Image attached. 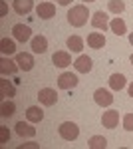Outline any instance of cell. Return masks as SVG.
Here are the masks:
<instances>
[{
    "mask_svg": "<svg viewBox=\"0 0 133 149\" xmlns=\"http://www.w3.org/2000/svg\"><path fill=\"white\" fill-rule=\"evenodd\" d=\"M89 16H91V14H89L86 4H76V6H72L70 12H68V22L72 24L74 28H81V26L88 24Z\"/></svg>",
    "mask_w": 133,
    "mask_h": 149,
    "instance_id": "6da1fadb",
    "label": "cell"
},
{
    "mask_svg": "<svg viewBox=\"0 0 133 149\" xmlns=\"http://www.w3.org/2000/svg\"><path fill=\"white\" fill-rule=\"evenodd\" d=\"M58 133H60V137L64 139V141H74L79 135V127L74 121H64L62 125L58 127Z\"/></svg>",
    "mask_w": 133,
    "mask_h": 149,
    "instance_id": "7a4b0ae2",
    "label": "cell"
},
{
    "mask_svg": "<svg viewBox=\"0 0 133 149\" xmlns=\"http://www.w3.org/2000/svg\"><path fill=\"white\" fill-rule=\"evenodd\" d=\"M76 86H78V76L76 74H72V72L60 74V78H58V88L60 90H74Z\"/></svg>",
    "mask_w": 133,
    "mask_h": 149,
    "instance_id": "3957f363",
    "label": "cell"
},
{
    "mask_svg": "<svg viewBox=\"0 0 133 149\" xmlns=\"http://www.w3.org/2000/svg\"><path fill=\"white\" fill-rule=\"evenodd\" d=\"M101 125L107 127V129H115V127L119 125V111L117 109L103 111V115H101Z\"/></svg>",
    "mask_w": 133,
    "mask_h": 149,
    "instance_id": "277c9868",
    "label": "cell"
},
{
    "mask_svg": "<svg viewBox=\"0 0 133 149\" xmlns=\"http://www.w3.org/2000/svg\"><path fill=\"white\" fill-rule=\"evenodd\" d=\"M93 100H95V103H97L100 107H109L111 103H113V95H111L109 90L97 88V90L93 92Z\"/></svg>",
    "mask_w": 133,
    "mask_h": 149,
    "instance_id": "5b68a950",
    "label": "cell"
},
{
    "mask_svg": "<svg viewBox=\"0 0 133 149\" xmlns=\"http://www.w3.org/2000/svg\"><path fill=\"white\" fill-rule=\"evenodd\" d=\"M91 26L93 28H97V30H107L109 28V16L105 14L103 10H97V12H93L91 14Z\"/></svg>",
    "mask_w": 133,
    "mask_h": 149,
    "instance_id": "8992f818",
    "label": "cell"
},
{
    "mask_svg": "<svg viewBox=\"0 0 133 149\" xmlns=\"http://www.w3.org/2000/svg\"><path fill=\"white\" fill-rule=\"evenodd\" d=\"M38 100H40L42 105L50 107V105H54V103L58 102V93H56V90H52V88H42V90L38 92Z\"/></svg>",
    "mask_w": 133,
    "mask_h": 149,
    "instance_id": "52a82bcc",
    "label": "cell"
},
{
    "mask_svg": "<svg viewBox=\"0 0 133 149\" xmlns=\"http://www.w3.org/2000/svg\"><path fill=\"white\" fill-rule=\"evenodd\" d=\"M12 36H14V40H18V42H28V40L32 38V30H30L28 26H24V24H14V26H12Z\"/></svg>",
    "mask_w": 133,
    "mask_h": 149,
    "instance_id": "ba28073f",
    "label": "cell"
},
{
    "mask_svg": "<svg viewBox=\"0 0 133 149\" xmlns=\"http://www.w3.org/2000/svg\"><path fill=\"white\" fill-rule=\"evenodd\" d=\"M36 14L42 18V20H50L56 16V6L52 2H40L38 8H36Z\"/></svg>",
    "mask_w": 133,
    "mask_h": 149,
    "instance_id": "9c48e42d",
    "label": "cell"
},
{
    "mask_svg": "<svg viewBox=\"0 0 133 149\" xmlns=\"http://www.w3.org/2000/svg\"><path fill=\"white\" fill-rule=\"evenodd\" d=\"M18 64H16V60H10V58H2L0 60V74L2 76H12V74H16L18 72Z\"/></svg>",
    "mask_w": 133,
    "mask_h": 149,
    "instance_id": "30bf717a",
    "label": "cell"
},
{
    "mask_svg": "<svg viewBox=\"0 0 133 149\" xmlns=\"http://www.w3.org/2000/svg\"><path fill=\"white\" fill-rule=\"evenodd\" d=\"M16 64H18V68L24 70V72H30L34 68V58L32 54H28V52H20V54H16Z\"/></svg>",
    "mask_w": 133,
    "mask_h": 149,
    "instance_id": "8fae6325",
    "label": "cell"
},
{
    "mask_svg": "<svg viewBox=\"0 0 133 149\" xmlns=\"http://www.w3.org/2000/svg\"><path fill=\"white\" fill-rule=\"evenodd\" d=\"M74 68H76V72H79V74H88V72H91V68H93V62H91L89 56H79L78 60L74 62Z\"/></svg>",
    "mask_w": 133,
    "mask_h": 149,
    "instance_id": "7c38bea8",
    "label": "cell"
},
{
    "mask_svg": "<svg viewBox=\"0 0 133 149\" xmlns=\"http://www.w3.org/2000/svg\"><path fill=\"white\" fill-rule=\"evenodd\" d=\"M16 133L20 137H34L36 135V127H32L30 121H18L16 123Z\"/></svg>",
    "mask_w": 133,
    "mask_h": 149,
    "instance_id": "4fadbf2b",
    "label": "cell"
},
{
    "mask_svg": "<svg viewBox=\"0 0 133 149\" xmlns=\"http://www.w3.org/2000/svg\"><path fill=\"white\" fill-rule=\"evenodd\" d=\"M12 8H14V12H16V14L24 16V14L32 12V8H34V0H14Z\"/></svg>",
    "mask_w": 133,
    "mask_h": 149,
    "instance_id": "5bb4252c",
    "label": "cell"
},
{
    "mask_svg": "<svg viewBox=\"0 0 133 149\" xmlns=\"http://www.w3.org/2000/svg\"><path fill=\"white\" fill-rule=\"evenodd\" d=\"M52 62H54V66H58V68H68L72 64V56L68 52H64V50H60V52H56L54 56H52Z\"/></svg>",
    "mask_w": 133,
    "mask_h": 149,
    "instance_id": "9a60e30c",
    "label": "cell"
},
{
    "mask_svg": "<svg viewBox=\"0 0 133 149\" xmlns=\"http://www.w3.org/2000/svg\"><path fill=\"white\" fill-rule=\"evenodd\" d=\"M88 46L93 48V50H101V48L105 46V36L101 34V32H91L88 36Z\"/></svg>",
    "mask_w": 133,
    "mask_h": 149,
    "instance_id": "2e32d148",
    "label": "cell"
},
{
    "mask_svg": "<svg viewBox=\"0 0 133 149\" xmlns=\"http://www.w3.org/2000/svg\"><path fill=\"white\" fill-rule=\"evenodd\" d=\"M46 50H48V40H46V36H34L32 38V52L34 54H44Z\"/></svg>",
    "mask_w": 133,
    "mask_h": 149,
    "instance_id": "e0dca14e",
    "label": "cell"
},
{
    "mask_svg": "<svg viewBox=\"0 0 133 149\" xmlns=\"http://www.w3.org/2000/svg\"><path fill=\"white\" fill-rule=\"evenodd\" d=\"M26 119H28L30 123H40V121L44 119V111H42L38 105H32V107L26 109Z\"/></svg>",
    "mask_w": 133,
    "mask_h": 149,
    "instance_id": "ac0fdd59",
    "label": "cell"
},
{
    "mask_svg": "<svg viewBox=\"0 0 133 149\" xmlns=\"http://www.w3.org/2000/svg\"><path fill=\"white\" fill-rule=\"evenodd\" d=\"M109 28H111V32H113L115 36H123L125 32H127V24H125V20L119 18V16L113 18V20L109 22Z\"/></svg>",
    "mask_w": 133,
    "mask_h": 149,
    "instance_id": "d6986e66",
    "label": "cell"
},
{
    "mask_svg": "<svg viewBox=\"0 0 133 149\" xmlns=\"http://www.w3.org/2000/svg\"><path fill=\"white\" fill-rule=\"evenodd\" d=\"M125 76L123 74H111V78H109V88L113 90V92H119V90H123L125 88Z\"/></svg>",
    "mask_w": 133,
    "mask_h": 149,
    "instance_id": "ffe728a7",
    "label": "cell"
},
{
    "mask_svg": "<svg viewBox=\"0 0 133 149\" xmlns=\"http://www.w3.org/2000/svg\"><path fill=\"white\" fill-rule=\"evenodd\" d=\"M0 52H2L4 56L16 54V42L10 40V38H2V40H0Z\"/></svg>",
    "mask_w": 133,
    "mask_h": 149,
    "instance_id": "44dd1931",
    "label": "cell"
},
{
    "mask_svg": "<svg viewBox=\"0 0 133 149\" xmlns=\"http://www.w3.org/2000/svg\"><path fill=\"white\" fill-rule=\"evenodd\" d=\"M88 147L89 149H105L107 147V139L103 135H91L88 139Z\"/></svg>",
    "mask_w": 133,
    "mask_h": 149,
    "instance_id": "7402d4cb",
    "label": "cell"
},
{
    "mask_svg": "<svg viewBox=\"0 0 133 149\" xmlns=\"http://www.w3.org/2000/svg\"><path fill=\"white\" fill-rule=\"evenodd\" d=\"M14 111H16V105L10 97L6 102H2V105H0V115L2 117H10V115H14Z\"/></svg>",
    "mask_w": 133,
    "mask_h": 149,
    "instance_id": "603a6c76",
    "label": "cell"
},
{
    "mask_svg": "<svg viewBox=\"0 0 133 149\" xmlns=\"http://www.w3.org/2000/svg\"><path fill=\"white\" fill-rule=\"evenodd\" d=\"M68 48H70L72 52H81V50H84V40H81L79 36H70V38H68Z\"/></svg>",
    "mask_w": 133,
    "mask_h": 149,
    "instance_id": "cb8c5ba5",
    "label": "cell"
},
{
    "mask_svg": "<svg viewBox=\"0 0 133 149\" xmlns=\"http://www.w3.org/2000/svg\"><path fill=\"white\" fill-rule=\"evenodd\" d=\"M0 93L4 95V97H12L16 90H14V86H12L8 80H0Z\"/></svg>",
    "mask_w": 133,
    "mask_h": 149,
    "instance_id": "d4e9b609",
    "label": "cell"
},
{
    "mask_svg": "<svg viewBox=\"0 0 133 149\" xmlns=\"http://www.w3.org/2000/svg\"><path fill=\"white\" fill-rule=\"evenodd\" d=\"M107 10L111 14H121L125 10V4H123V0H109L107 2Z\"/></svg>",
    "mask_w": 133,
    "mask_h": 149,
    "instance_id": "484cf974",
    "label": "cell"
},
{
    "mask_svg": "<svg viewBox=\"0 0 133 149\" xmlns=\"http://www.w3.org/2000/svg\"><path fill=\"white\" fill-rule=\"evenodd\" d=\"M8 139H10V131H8V127L0 125V145H6Z\"/></svg>",
    "mask_w": 133,
    "mask_h": 149,
    "instance_id": "4316f807",
    "label": "cell"
},
{
    "mask_svg": "<svg viewBox=\"0 0 133 149\" xmlns=\"http://www.w3.org/2000/svg\"><path fill=\"white\" fill-rule=\"evenodd\" d=\"M123 129H127V131H133V113L123 115Z\"/></svg>",
    "mask_w": 133,
    "mask_h": 149,
    "instance_id": "83f0119b",
    "label": "cell"
},
{
    "mask_svg": "<svg viewBox=\"0 0 133 149\" xmlns=\"http://www.w3.org/2000/svg\"><path fill=\"white\" fill-rule=\"evenodd\" d=\"M24 147H34V149H38L40 145H38V143H34V141H30V143H22V145H20V149H24Z\"/></svg>",
    "mask_w": 133,
    "mask_h": 149,
    "instance_id": "f1b7e54d",
    "label": "cell"
},
{
    "mask_svg": "<svg viewBox=\"0 0 133 149\" xmlns=\"http://www.w3.org/2000/svg\"><path fill=\"white\" fill-rule=\"evenodd\" d=\"M58 4H62V6H68V4H72V0H58Z\"/></svg>",
    "mask_w": 133,
    "mask_h": 149,
    "instance_id": "f546056e",
    "label": "cell"
},
{
    "mask_svg": "<svg viewBox=\"0 0 133 149\" xmlns=\"http://www.w3.org/2000/svg\"><path fill=\"white\" fill-rule=\"evenodd\" d=\"M129 95H131V97H133V81H131V84H129Z\"/></svg>",
    "mask_w": 133,
    "mask_h": 149,
    "instance_id": "4dcf8cb0",
    "label": "cell"
},
{
    "mask_svg": "<svg viewBox=\"0 0 133 149\" xmlns=\"http://www.w3.org/2000/svg\"><path fill=\"white\" fill-rule=\"evenodd\" d=\"M129 42H131V46H133V32L129 34Z\"/></svg>",
    "mask_w": 133,
    "mask_h": 149,
    "instance_id": "1f68e13d",
    "label": "cell"
},
{
    "mask_svg": "<svg viewBox=\"0 0 133 149\" xmlns=\"http://www.w3.org/2000/svg\"><path fill=\"white\" fill-rule=\"evenodd\" d=\"M81 2H88V4H89V2H95V0H81Z\"/></svg>",
    "mask_w": 133,
    "mask_h": 149,
    "instance_id": "d6a6232c",
    "label": "cell"
},
{
    "mask_svg": "<svg viewBox=\"0 0 133 149\" xmlns=\"http://www.w3.org/2000/svg\"><path fill=\"white\" fill-rule=\"evenodd\" d=\"M129 60H131V66H133V54H131V58H129Z\"/></svg>",
    "mask_w": 133,
    "mask_h": 149,
    "instance_id": "836d02e7",
    "label": "cell"
}]
</instances>
